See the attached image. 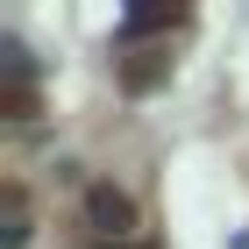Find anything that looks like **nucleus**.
I'll use <instances>...</instances> for the list:
<instances>
[{"instance_id": "nucleus-2", "label": "nucleus", "mask_w": 249, "mask_h": 249, "mask_svg": "<svg viewBox=\"0 0 249 249\" xmlns=\"http://www.w3.org/2000/svg\"><path fill=\"white\" fill-rule=\"evenodd\" d=\"M0 207H7V235H0V249H29V228H36V213H29V185L7 178V185H0Z\"/></svg>"}, {"instance_id": "nucleus-4", "label": "nucleus", "mask_w": 249, "mask_h": 249, "mask_svg": "<svg viewBox=\"0 0 249 249\" xmlns=\"http://www.w3.org/2000/svg\"><path fill=\"white\" fill-rule=\"evenodd\" d=\"M36 114H43L36 78H7V86H0V121H36Z\"/></svg>"}, {"instance_id": "nucleus-5", "label": "nucleus", "mask_w": 249, "mask_h": 249, "mask_svg": "<svg viewBox=\"0 0 249 249\" xmlns=\"http://www.w3.org/2000/svg\"><path fill=\"white\" fill-rule=\"evenodd\" d=\"M164 71H171V57H157V50H135V57L121 64V86H128V93H150Z\"/></svg>"}, {"instance_id": "nucleus-3", "label": "nucleus", "mask_w": 249, "mask_h": 249, "mask_svg": "<svg viewBox=\"0 0 249 249\" xmlns=\"http://www.w3.org/2000/svg\"><path fill=\"white\" fill-rule=\"evenodd\" d=\"M185 29V7H128L121 15V36H171Z\"/></svg>"}, {"instance_id": "nucleus-1", "label": "nucleus", "mask_w": 249, "mask_h": 249, "mask_svg": "<svg viewBox=\"0 0 249 249\" xmlns=\"http://www.w3.org/2000/svg\"><path fill=\"white\" fill-rule=\"evenodd\" d=\"M78 221H86L93 242H128L135 235V199L100 178V185H86V199H78Z\"/></svg>"}]
</instances>
